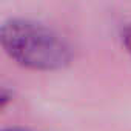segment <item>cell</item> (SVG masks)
<instances>
[{"label":"cell","mask_w":131,"mask_h":131,"mask_svg":"<svg viewBox=\"0 0 131 131\" xmlns=\"http://www.w3.org/2000/svg\"><path fill=\"white\" fill-rule=\"evenodd\" d=\"M2 131H26V129H2Z\"/></svg>","instance_id":"cell-4"},{"label":"cell","mask_w":131,"mask_h":131,"mask_svg":"<svg viewBox=\"0 0 131 131\" xmlns=\"http://www.w3.org/2000/svg\"><path fill=\"white\" fill-rule=\"evenodd\" d=\"M123 45H125L126 51L131 56V25H128L126 29H125V32H123Z\"/></svg>","instance_id":"cell-3"},{"label":"cell","mask_w":131,"mask_h":131,"mask_svg":"<svg viewBox=\"0 0 131 131\" xmlns=\"http://www.w3.org/2000/svg\"><path fill=\"white\" fill-rule=\"evenodd\" d=\"M0 46L17 65L34 71H59L73 60L68 42L45 23L14 17L0 25Z\"/></svg>","instance_id":"cell-1"},{"label":"cell","mask_w":131,"mask_h":131,"mask_svg":"<svg viewBox=\"0 0 131 131\" xmlns=\"http://www.w3.org/2000/svg\"><path fill=\"white\" fill-rule=\"evenodd\" d=\"M11 99H13V93L8 88H5V86L0 85V111H2L11 102Z\"/></svg>","instance_id":"cell-2"}]
</instances>
